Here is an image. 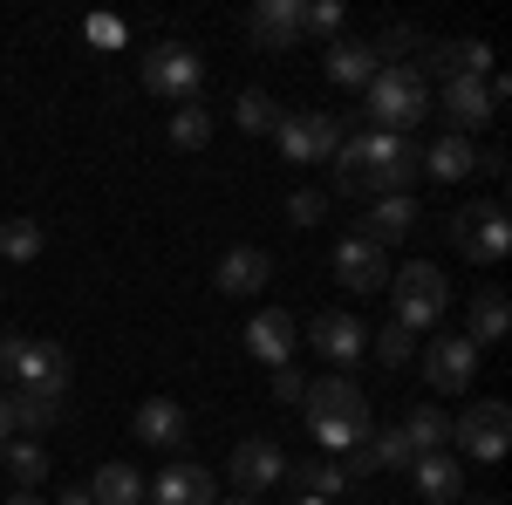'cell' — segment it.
I'll list each match as a JSON object with an SVG mask.
<instances>
[{
	"label": "cell",
	"mask_w": 512,
	"mask_h": 505,
	"mask_svg": "<svg viewBox=\"0 0 512 505\" xmlns=\"http://www.w3.org/2000/svg\"><path fill=\"white\" fill-rule=\"evenodd\" d=\"M362 96H369V117H376V130H390V137H410L417 123L431 117V82L417 76L410 62L376 69V82H369Z\"/></svg>",
	"instance_id": "3"
},
{
	"label": "cell",
	"mask_w": 512,
	"mask_h": 505,
	"mask_svg": "<svg viewBox=\"0 0 512 505\" xmlns=\"http://www.w3.org/2000/svg\"><path fill=\"white\" fill-rule=\"evenodd\" d=\"M410 485H417V499H431V505H458V492H465V465H458L451 451L410 458Z\"/></svg>",
	"instance_id": "17"
},
{
	"label": "cell",
	"mask_w": 512,
	"mask_h": 505,
	"mask_svg": "<svg viewBox=\"0 0 512 505\" xmlns=\"http://www.w3.org/2000/svg\"><path fill=\"white\" fill-rule=\"evenodd\" d=\"M362 342H369V328H362L355 314H315V321H308V349H321L328 362H355Z\"/></svg>",
	"instance_id": "19"
},
{
	"label": "cell",
	"mask_w": 512,
	"mask_h": 505,
	"mask_svg": "<svg viewBox=\"0 0 512 505\" xmlns=\"http://www.w3.org/2000/svg\"><path fill=\"white\" fill-rule=\"evenodd\" d=\"M287 478H294V485H301V492H308L315 505H335L342 492H349V471L335 465V458H315V465H287Z\"/></svg>",
	"instance_id": "27"
},
{
	"label": "cell",
	"mask_w": 512,
	"mask_h": 505,
	"mask_svg": "<svg viewBox=\"0 0 512 505\" xmlns=\"http://www.w3.org/2000/svg\"><path fill=\"white\" fill-rule=\"evenodd\" d=\"M274 137H280V157L287 164H328V157L342 151V117H328V110H287V117L274 123Z\"/></svg>",
	"instance_id": "7"
},
{
	"label": "cell",
	"mask_w": 512,
	"mask_h": 505,
	"mask_svg": "<svg viewBox=\"0 0 512 505\" xmlns=\"http://www.w3.org/2000/svg\"><path fill=\"white\" fill-rule=\"evenodd\" d=\"M342 28V0H315V7H301V35H335Z\"/></svg>",
	"instance_id": "34"
},
{
	"label": "cell",
	"mask_w": 512,
	"mask_h": 505,
	"mask_svg": "<svg viewBox=\"0 0 512 505\" xmlns=\"http://www.w3.org/2000/svg\"><path fill=\"white\" fill-rule=\"evenodd\" d=\"M444 117H451V137H472V130H485V123L499 117L485 76H451L444 82Z\"/></svg>",
	"instance_id": "13"
},
{
	"label": "cell",
	"mask_w": 512,
	"mask_h": 505,
	"mask_svg": "<svg viewBox=\"0 0 512 505\" xmlns=\"http://www.w3.org/2000/svg\"><path fill=\"white\" fill-rule=\"evenodd\" d=\"M205 137H212V110L205 103H178L171 110V144L178 151H205Z\"/></svg>",
	"instance_id": "31"
},
{
	"label": "cell",
	"mask_w": 512,
	"mask_h": 505,
	"mask_svg": "<svg viewBox=\"0 0 512 505\" xmlns=\"http://www.w3.org/2000/svg\"><path fill=\"white\" fill-rule=\"evenodd\" d=\"M137 76H144V89L164 96V103H198L205 62H198V48H185V41H151L144 62H137Z\"/></svg>",
	"instance_id": "6"
},
{
	"label": "cell",
	"mask_w": 512,
	"mask_h": 505,
	"mask_svg": "<svg viewBox=\"0 0 512 505\" xmlns=\"http://www.w3.org/2000/svg\"><path fill=\"white\" fill-rule=\"evenodd\" d=\"M335 280H342L349 294H376V287H390V260H383V246H369V239H342V246H335Z\"/></svg>",
	"instance_id": "15"
},
{
	"label": "cell",
	"mask_w": 512,
	"mask_h": 505,
	"mask_svg": "<svg viewBox=\"0 0 512 505\" xmlns=\"http://www.w3.org/2000/svg\"><path fill=\"white\" fill-rule=\"evenodd\" d=\"M294 342H301L294 314L267 308V314H253V321H246V355H253V362H267V369H287V362H294Z\"/></svg>",
	"instance_id": "14"
},
{
	"label": "cell",
	"mask_w": 512,
	"mask_h": 505,
	"mask_svg": "<svg viewBox=\"0 0 512 505\" xmlns=\"http://www.w3.org/2000/svg\"><path fill=\"white\" fill-rule=\"evenodd\" d=\"M7 478H14L21 492H35L41 478H48V451H41L35 437H7Z\"/></svg>",
	"instance_id": "29"
},
{
	"label": "cell",
	"mask_w": 512,
	"mask_h": 505,
	"mask_svg": "<svg viewBox=\"0 0 512 505\" xmlns=\"http://www.w3.org/2000/svg\"><path fill=\"white\" fill-rule=\"evenodd\" d=\"M130 430H137L151 451H178V444L192 437V410H185V403H171V396H144V403H137V417H130Z\"/></svg>",
	"instance_id": "12"
},
{
	"label": "cell",
	"mask_w": 512,
	"mask_h": 505,
	"mask_svg": "<svg viewBox=\"0 0 512 505\" xmlns=\"http://www.w3.org/2000/svg\"><path fill=\"white\" fill-rule=\"evenodd\" d=\"M478 505H506V499H478Z\"/></svg>",
	"instance_id": "42"
},
{
	"label": "cell",
	"mask_w": 512,
	"mask_h": 505,
	"mask_svg": "<svg viewBox=\"0 0 512 505\" xmlns=\"http://www.w3.org/2000/svg\"><path fill=\"white\" fill-rule=\"evenodd\" d=\"M451 239H458V253L465 260H478V267H499L512 253V219L506 205H465V212H451Z\"/></svg>",
	"instance_id": "8"
},
{
	"label": "cell",
	"mask_w": 512,
	"mask_h": 505,
	"mask_svg": "<svg viewBox=\"0 0 512 505\" xmlns=\"http://www.w3.org/2000/svg\"><path fill=\"white\" fill-rule=\"evenodd\" d=\"M506 328H512V301L499 287H485L472 301V335H465V342H472V349H492V342H506Z\"/></svg>",
	"instance_id": "25"
},
{
	"label": "cell",
	"mask_w": 512,
	"mask_h": 505,
	"mask_svg": "<svg viewBox=\"0 0 512 505\" xmlns=\"http://www.w3.org/2000/svg\"><path fill=\"white\" fill-rule=\"evenodd\" d=\"M390 301H396V328H437L444 308H451V280L431 267V260H410V267H390Z\"/></svg>",
	"instance_id": "5"
},
{
	"label": "cell",
	"mask_w": 512,
	"mask_h": 505,
	"mask_svg": "<svg viewBox=\"0 0 512 505\" xmlns=\"http://www.w3.org/2000/svg\"><path fill=\"white\" fill-rule=\"evenodd\" d=\"M301 410H308V430H315L321 451H355L369 430H376V417H369V396L349 383V376H321V383L301 389Z\"/></svg>",
	"instance_id": "2"
},
{
	"label": "cell",
	"mask_w": 512,
	"mask_h": 505,
	"mask_svg": "<svg viewBox=\"0 0 512 505\" xmlns=\"http://www.w3.org/2000/svg\"><path fill=\"white\" fill-rule=\"evenodd\" d=\"M410 226H417V205H410V192H403V198H376L355 239H369V246H390V239H403Z\"/></svg>",
	"instance_id": "23"
},
{
	"label": "cell",
	"mask_w": 512,
	"mask_h": 505,
	"mask_svg": "<svg viewBox=\"0 0 512 505\" xmlns=\"http://www.w3.org/2000/svg\"><path fill=\"white\" fill-rule=\"evenodd\" d=\"M0 383L35 389V396H62V389H69V349H62V342L7 335V342H0Z\"/></svg>",
	"instance_id": "4"
},
{
	"label": "cell",
	"mask_w": 512,
	"mask_h": 505,
	"mask_svg": "<svg viewBox=\"0 0 512 505\" xmlns=\"http://www.w3.org/2000/svg\"><path fill=\"white\" fill-rule=\"evenodd\" d=\"M82 492H89L96 505H137V499H144V478H137L130 465H103Z\"/></svg>",
	"instance_id": "28"
},
{
	"label": "cell",
	"mask_w": 512,
	"mask_h": 505,
	"mask_svg": "<svg viewBox=\"0 0 512 505\" xmlns=\"http://www.w3.org/2000/svg\"><path fill=\"white\" fill-rule=\"evenodd\" d=\"M246 28H253V41H260V48L287 55V48L301 41V0H260V7L246 14Z\"/></svg>",
	"instance_id": "18"
},
{
	"label": "cell",
	"mask_w": 512,
	"mask_h": 505,
	"mask_svg": "<svg viewBox=\"0 0 512 505\" xmlns=\"http://www.w3.org/2000/svg\"><path fill=\"white\" fill-rule=\"evenodd\" d=\"M226 478H233V492H246V499H253V492H267V485H280V478H287V458H280L274 437H239Z\"/></svg>",
	"instance_id": "11"
},
{
	"label": "cell",
	"mask_w": 512,
	"mask_h": 505,
	"mask_svg": "<svg viewBox=\"0 0 512 505\" xmlns=\"http://www.w3.org/2000/svg\"><path fill=\"white\" fill-rule=\"evenodd\" d=\"M233 123L246 130V137H260V130H274V123H280V103L267 96V89H239V103H233Z\"/></svg>",
	"instance_id": "30"
},
{
	"label": "cell",
	"mask_w": 512,
	"mask_h": 505,
	"mask_svg": "<svg viewBox=\"0 0 512 505\" xmlns=\"http://www.w3.org/2000/svg\"><path fill=\"white\" fill-rule=\"evenodd\" d=\"M376 69H383L376 41H328V76L342 82V89H369Z\"/></svg>",
	"instance_id": "22"
},
{
	"label": "cell",
	"mask_w": 512,
	"mask_h": 505,
	"mask_svg": "<svg viewBox=\"0 0 512 505\" xmlns=\"http://www.w3.org/2000/svg\"><path fill=\"white\" fill-rule=\"evenodd\" d=\"M0 444H7V403H0Z\"/></svg>",
	"instance_id": "41"
},
{
	"label": "cell",
	"mask_w": 512,
	"mask_h": 505,
	"mask_svg": "<svg viewBox=\"0 0 512 505\" xmlns=\"http://www.w3.org/2000/svg\"><path fill=\"white\" fill-rule=\"evenodd\" d=\"M144 492H151V505H219V485L205 465H164Z\"/></svg>",
	"instance_id": "16"
},
{
	"label": "cell",
	"mask_w": 512,
	"mask_h": 505,
	"mask_svg": "<svg viewBox=\"0 0 512 505\" xmlns=\"http://www.w3.org/2000/svg\"><path fill=\"white\" fill-rule=\"evenodd\" d=\"M424 383H431L437 396H465V389L478 383V349L465 335H437L431 349H424Z\"/></svg>",
	"instance_id": "10"
},
{
	"label": "cell",
	"mask_w": 512,
	"mask_h": 505,
	"mask_svg": "<svg viewBox=\"0 0 512 505\" xmlns=\"http://www.w3.org/2000/svg\"><path fill=\"white\" fill-rule=\"evenodd\" d=\"M321 212H328V192H294L287 198V219H294V226H321Z\"/></svg>",
	"instance_id": "35"
},
{
	"label": "cell",
	"mask_w": 512,
	"mask_h": 505,
	"mask_svg": "<svg viewBox=\"0 0 512 505\" xmlns=\"http://www.w3.org/2000/svg\"><path fill=\"white\" fill-rule=\"evenodd\" d=\"M219 505H260V499H246V492H233V499H219Z\"/></svg>",
	"instance_id": "40"
},
{
	"label": "cell",
	"mask_w": 512,
	"mask_h": 505,
	"mask_svg": "<svg viewBox=\"0 0 512 505\" xmlns=\"http://www.w3.org/2000/svg\"><path fill=\"white\" fill-rule=\"evenodd\" d=\"M274 280V260L260 253V246H233L219 267H212V287L219 294H253V287H267Z\"/></svg>",
	"instance_id": "20"
},
{
	"label": "cell",
	"mask_w": 512,
	"mask_h": 505,
	"mask_svg": "<svg viewBox=\"0 0 512 505\" xmlns=\"http://www.w3.org/2000/svg\"><path fill=\"white\" fill-rule=\"evenodd\" d=\"M7 505H48V499H35V492H14V499H7Z\"/></svg>",
	"instance_id": "39"
},
{
	"label": "cell",
	"mask_w": 512,
	"mask_h": 505,
	"mask_svg": "<svg viewBox=\"0 0 512 505\" xmlns=\"http://www.w3.org/2000/svg\"><path fill=\"white\" fill-rule=\"evenodd\" d=\"M506 437H512V410L499 396L472 403V410L451 424V444H458L465 458H478V465H499V458H506Z\"/></svg>",
	"instance_id": "9"
},
{
	"label": "cell",
	"mask_w": 512,
	"mask_h": 505,
	"mask_svg": "<svg viewBox=\"0 0 512 505\" xmlns=\"http://www.w3.org/2000/svg\"><path fill=\"white\" fill-rule=\"evenodd\" d=\"M396 430H403L410 458H431V451H444V444H451V417H444V410H431V403H424V410H410Z\"/></svg>",
	"instance_id": "26"
},
{
	"label": "cell",
	"mask_w": 512,
	"mask_h": 505,
	"mask_svg": "<svg viewBox=\"0 0 512 505\" xmlns=\"http://www.w3.org/2000/svg\"><path fill=\"white\" fill-rule=\"evenodd\" d=\"M82 35L96 41V48H123V21H110V14H89V28Z\"/></svg>",
	"instance_id": "36"
},
{
	"label": "cell",
	"mask_w": 512,
	"mask_h": 505,
	"mask_svg": "<svg viewBox=\"0 0 512 505\" xmlns=\"http://www.w3.org/2000/svg\"><path fill=\"white\" fill-rule=\"evenodd\" d=\"M0 403H7V437H41L62 417V396H35V389H0Z\"/></svg>",
	"instance_id": "21"
},
{
	"label": "cell",
	"mask_w": 512,
	"mask_h": 505,
	"mask_svg": "<svg viewBox=\"0 0 512 505\" xmlns=\"http://www.w3.org/2000/svg\"><path fill=\"white\" fill-rule=\"evenodd\" d=\"M301 389H308V383H301L294 369H274V396H280V403H301Z\"/></svg>",
	"instance_id": "37"
},
{
	"label": "cell",
	"mask_w": 512,
	"mask_h": 505,
	"mask_svg": "<svg viewBox=\"0 0 512 505\" xmlns=\"http://www.w3.org/2000/svg\"><path fill=\"white\" fill-rule=\"evenodd\" d=\"M0 253H7V260H35L41 253V226L35 219H7V226H0Z\"/></svg>",
	"instance_id": "32"
},
{
	"label": "cell",
	"mask_w": 512,
	"mask_h": 505,
	"mask_svg": "<svg viewBox=\"0 0 512 505\" xmlns=\"http://www.w3.org/2000/svg\"><path fill=\"white\" fill-rule=\"evenodd\" d=\"M410 349H417V335H410V328H383V335H376V362H383V369H403V362H410Z\"/></svg>",
	"instance_id": "33"
},
{
	"label": "cell",
	"mask_w": 512,
	"mask_h": 505,
	"mask_svg": "<svg viewBox=\"0 0 512 505\" xmlns=\"http://www.w3.org/2000/svg\"><path fill=\"white\" fill-rule=\"evenodd\" d=\"M424 171H431L437 185H458V178H472V171H478L472 137H437L431 151H424Z\"/></svg>",
	"instance_id": "24"
},
{
	"label": "cell",
	"mask_w": 512,
	"mask_h": 505,
	"mask_svg": "<svg viewBox=\"0 0 512 505\" xmlns=\"http://www.w3.org/2000/svg\"><path fill=\"white\" fill-rule=\"evenodd\" d=\"M335 164V192H355V198H403L417 185V164L424 151L410 137H390V130H349L342 151L328 157Z\"/></svg>",
	"instance_id": "1"
},
{
	"label": "cell",
	"mask_w": 512,
	"mask_h": 505,
	"mask_svg": "<svg viewBox=\"0 0 512 505\" xmlns=\"http://www.w3.org/2000/svg\"><path fill=\"white\" fill-rule=\"evenodd\" d=\"M294 505H315V499H294Z\"/></svg>",
	"instance_id": "43"
},
{
	"label": "cell",
	"mask_w": 512,
	"mask_h": 505,
	"mask_svg": "<svg viewBox=\"0 0 512 505\" xmlns=\"http://www.w3.org/2000/svg\"><path fill=\"white\" fill-rule=\"evenodd\" d=\"M55 505H96V499H89V492H62Z\"/></svg>",
	"instance_id": "38"
}]
</instances>
